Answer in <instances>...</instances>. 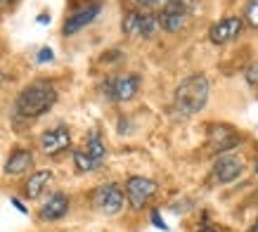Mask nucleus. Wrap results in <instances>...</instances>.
Returning <instances> with one entry per match:
<instances>
[{
    "label": "nucleus",
    "instance_id": "nucleus-1",
    "mask_svg": "<svg viewBox=\"0 0 258 232\" xmlns=\"http://www.w3.org/2000/svg\"><path fill=\"white\" fill-rule=\"evenodd\" d=\"M59 100V90L52 78H36L29 85H24L15 97V116L22 121H36L40 116L50 114Z\"/></svg>",
    "mask_w": 258,
    "mask_h": 232
},
{
    "label": "nucleus",
    "instance_id": "nucleus-2",
    "mask_svg": "<svg viewBox=\"0 0 258 232\" xmlns=\"http://www.w3.org/2000/svg\"><path fill=\"white\" fill-rule=\"evenodd\" d=\"M211 97V81L206 74L195 71L182 78L173 90V114L178 119H192L202 114Z\"/></svg>",
    "mask_w": 258,
    "mask_h": 232
},
{
    "label": "nucleus",
    "instance_id": "nucleus-3",
    "mask_svg": "<svg viewBox=\"0 0 258 232\" xmlns=\"http://www.w3.org/2000/svg\"><path fill=\"white\" fill-rule=\"evenodd\" d=\"M199 10V0H166V5L157 12L159 29L164 33L185 31Z\"/></svg>",
    "mask_w": 258,
    "mask_h": 232
},
{
    "label": "nucleus",
    "instance_id": "nucleus-4",
    "mask_svg": "<svg viewBox=\"0 0 258 232\" xmlns=\"http://www.w3.org/2000/svg\"><path fill=\"white\" fill-rule=\"evenodd\" d=\"M142 88V76L138 71H125V74H111L102 81L100 90L114 104H125V102H133L138 97Z\"/></svg>",
    "mask_w": 258,
    "mask_h": 232
},
{
    "label": "nucleus",
    "instance_id": "nucleus-5",
    "mask_svg": "<svg viewBox=\"0 0 258 232\" xmlns=\"http://www.w3.org/2000/svg\"><path fill=\"white\" fill-rule=\"evenodd\" d=\"M121 187H123L125 204L135 213L149 209L159 194V183L154 178H149V176H128Z\"/></svg>",
    "mask_w": 258,
    "mask_h": 232
},
{
    "label": "nucleus",
    "instance_id": "nucleus-6",
    "mask_svg": "<svg viewBox=\"0 0 258 232\" xmlns=\"http://www.w3.org/2000/svg\"><path fill=\"white\" fill-rule=\"evenodd\" d=\"M90 206L95 213H100L104 218H116L125 206V197H123V187L116 180L109 183H102L90 192Z\"/></svg>",
    "mask_w": 258,
    "mask_h": 232
},
{
    "label": "nucleus",
    "instance_id": "nucleus-7",
    "mask_svg": "<svg viewBox=\"0 0 258 232\" xmlns=\"http://www.w3.org/2000/svg\"><path fill=\"white\" fill-rule=\"evenodd\" d=\"M244 145L242 131H237L232 124L225 121H209L206 124V147L211 149L213 154H230L237 147Z\"/></svg>",
    "mask_w": 258,
    "mask_h": 232
},
{
    "label": "nucleus",
    "instance_id": "nucleus-8",
    "mask_svg": "<svg viewBox=\"0 0 258 232\" xmlns=\"http://www.w3.org/2000/svg\"><path fill=\"white\" fill-rule=\"evenodd\" d=\"M246 173V159L237 152H230V154H218L211 163V170H209V180L211 185L225 187L232 185Z\"/></svg>",
    "mask_w": 258,
    "mask_h": 232
},
{
    "label": "nucleus",
    "instance_id": "nucleus-9",
    "mask_svg": "<svg viewBox=\"0 0 258 232\" xmlns=\"http://www.w3.org/2000/svg\"><path fill=\"white\" fill-rule=\"evenodd\" d=\"M71 147H74V135H71V128L67 124H57L52 128H45L38 135L40 154L50 156V159H57V156L67 154Z\"/></svg>",
    "mask_w": 258,
    "mask_h": 232
},
{
    "label": "nucleus",
    "instance_id": "nucleus-10",
    "mask_svg": "<svg viewBox=\"0 0 258 232\" xmlns=\"http://www.w3.org/2000/svg\"><path fill=\"white\" fill-rule=\"evenodd\" d=\"M71 211V194L64 192V190H55L47 197H43L36 209V218L40 223H59L69 216Z\"/></svg>",
    "mask_w": 258,
    "mask_h": 232
},
{
    "label": "nucleus",
    "instance_id": "nucleus-11",
    "mask_svg": "<svg viewBox=\"0 0 258 232\" xmlns=\"http://www.w3.org/2000/svg\"><path fill=\"white\" fill-rule=\"evenodd\" d=\"M102 15V3L100 0H95V3H86V5H81V8L71 10V15L64 19L62 24V36L64 38H71V36H76L79 31H83L86 26L97 19Z\"/></svg>",
    "mask_w": 258,
    "mask_h": 232
},
{
    "label": "nucleus",
    "instance_id": "nucleus-12",
    "mask_svg": "<svg viewBox=\"0 0 258 232\" xmlns=\"http://www.w3.org/2000/svg\"><path fill=\"white\" fill-rule=\"evenodd\" d=\"M244 22L239 15H232V17H223L220 22L211 24L209 26V40H211L213 45H227V43H232L237 40L239 36L244 33Z\"/></svg>",
    "mask_w": 258,
    "mask_h": 232
},
{
    "label": "nucleus",
    "instance_id": "nucleus-13",
    "mask_svg": "<svg viewBox=\"0 0 258 232\" xmlns=\"http://www.w3.org/2000/svg\"><path fill=\"white\" fill-rule=\"evenodd\" d=\"M55 173L50 168H33L22 183V197L26 201H40L45 197L47 187L52 185Z\"/></svg>",
    "mask_w": 258,
    "mask_h": 232
},
{
    "label": "nucleus",
    "instance_id": "nucleus-14",
    "mask_svg": "<svg viewBox=\"0 0 258 232\" xmlns=\"http://www.w3.org/2000/svg\"><path fill=\"white\" fill-rule=\"evenodd\" d=\"M36 166V154L33 149L29 147H15L5 159V166H3V173L8 178H26L29 173Z\"/></svg>",
    "mask_w": 258,
    "mask_h": 232
},
{
    "label": "nucleus",
    "instance_id": "nucleus-15",
    "mask_svg": "<svg viewBox=\"0 0 258 232\" xmlns=\"http://www.w3.org/2000/svg\"><path fill=\"white\" fill-rule=\"evenodd\" d=\"M83 152L88 154V159L93 161L95 170H100L104 163H107V156H109V149H107V140L102 135L100 128H90L86 133V140H83Z\"/></svg>",
    "mask_w": 258,
    "mask_h": 232
},
{
    "label": "nucleus",
    "instance_id": "nucleus-16",
    "mask_svg": "<svg viewBox=\"0 0 258 232\" xmlns=\"http://www.w3.org/2000/svg\"><path fill=\"white\" fill-rule=\"evenodd\" d=\"M161 31L159 29V19H157V12H145L142 10V15H140V26H138V38H154L157 33Z\"/></svg>",
    "mask_w": 258,
    "mask_h": 232
},
{
    "label": "nucleus",
    "instance_id": "nucleus-17",
    "mask_svg": "<svg viewBox=\"0 0 258 232\" xmlns=\"http://www.w3.org/2000/svg\"><path fill=\"white\" fill-rule=\"evenodd\" d=\"M140 15L142 10H128L121 19V31L123 36H131V38H138V26H140Z\"/></svg>",
    "mask_w": 258,
    "mask_h": 232
},
{
    "label": "nucleus",
    "instance_id": "nucleus-18",
    "mask_svg": "<svg viewBox=\"0 0 258 232\" xmlns=\"http://www.w3.org/2000/svg\"><path fill=\"white\" fill-rule=\"evenodd\" d=\"M242 22L246 29L251 31H258V0H246L244 3V10H242Z\"/></svg>",
    "mask_w": 258,
    "mask_h": 232
},
{
    "label": "nucleus",
    "instance_id": "nucleus-19",
    "mask_svg": "<svg viewBox=\"0 0 258 232\" xmlns=\"http://www.w3.org/2000/svg\"><path fill=\"white\" fill-rule=\"evenodd\" d=\"M71 163H74V170H76V173H81V176H86V173H95L93 161L88 159V154L81 147L71 152Z\"/></svg>",
    "mask_w": 258,
    "mask_h": 232
},
{
    "label": "nucleus",
    "instance_id": "nucleus-20",
    "mask_svg": "<svg viewBox=\"0 0 258 232\" xmlns=\"http://www.w3.org/2000/svg\"><path fill=\"white\" fill-rule=\"evenodd\" d=\"M244 81H246V85L253 88V90L258 88V60L256 62H249L244 67Z\"/></svg>",
    "mask_w": 258,
    "mask_h": 232
},
{
    "label": "nucleus",
    "instance_id": "nucleus-21",
    "mask_svg": "<svg viewBox=\"0 0 258 232\" xmlns=\"http://www.w3.org/2000/svg\"><path fill=\"white\" fill-rule=\"evenodd\" d=\"M149 223L154 225V227H159L161 232H168V230H171V227H168V223L164 220V216H161V211H159L157 206H152V209H149Z\"/></svg>",
    "mask_w": 258,
    "mask_h": 232
},
{
    "label": "nucleus",
    "instance_id": "nucleus-22",
    "mask_svg": "<svg viewBox=\"0 0 258 232\" xmlns=\"http://www.w3.org/2000/svg\"><path fill=\"white\" fill-rule=\"evenodd\" d=\"M135 8L145 10V12H159L166 5V0H133Z\"/></svg>",
    "mask_w": 258,
    "mask_h": 232
},
{
    "label": "nucleus",
    "instance_id": "nucleus-23",
    "mask_svg": "<svg viewBox=\"0 0 258 232\" xmlns=\"http://www.w3.org/2000/svg\"><path fill=\"white\" fill-rule=\"evenodd\" d=\"M55 60V52L50 50V47H40L38 54H36V62L38 64H45V62H52Z\"/></svg>",
    "mask_w": 258,
    "mask_h": 232
},
{
    "label": "nucleus",
    "instance_id": "nucleus-24",
    "mask_svg": "<svg viewBox=\"0 0 258 232\" xmlns=\"http://www.w3.org/2000/svg\"><path fill=\"white\" fill-rule=\"evenodd\" d=\"M10 201H12V206H15L17 211H22L24 216H26V213H29V206H26V204H24V201L19 199V197H12V199H10Z\"/></svg>",
    "mask_w": 258,
    "mask_h": 232
},
{
    "label": "nucleus",
    "instance_id": "nucleus-25",
    "mask_svg": "<svg viewBox=\"0 0 258 232\" xmlns=\"http://www.w3.org/2000/svg\"><path fill=\"white\" fill-rule=\"evenodd\" d=\"M195 232H223L220 227H216V225H199Z\"/></svg>",
    "mask_w": 258,
    "mask_h": 232
},
{
    "label": "nucleus",
    "instance_id": "nucleus-26",
    "mask_svg": "<svg viewBox=\"0 0 258 232\" xmlns=\"http://www.w3.org/2000/svg\"><path fill=\"white\" fill-rule=\"evenodd\" d=\"M17 0H0V10H8V8H12Z\"/></svg>",
    "mask_w": 258,
    "mask_h": 232
},
{
    "label": "nucleus",
    "instance_id": "nucleus-27",
    "mask_svg": "<svg viewBox=\"0 0 258 232\" xmlns=\"http://www.w3.org/2000/svg\"><path fill=\"white\" fill-rule=\"evenodd\" d=\"M38 24H50V15L47 12H43V15H38V19H36Z\"/></svg>",
    "mask_w": 258,
    "mask_h": 232
},
{
    "label": "nucleus",
    "instance_id": "nucleus-28",
    "mask_svg": "<svg viewBox=\"0 0 258 232\" xmlns=\"http://www.w3.org/2000/svg\"><path fill=\"white\" fill-rule=\"evenodd\" d=\"M251 170H253V176H256V180H258V156L253 159V166H251Z\"/></svg>",
    "mask_w": 258,
    "mask_h": 232
},
{
    "label": "nucleus",
    "instance_id": "nucleus-29",
    "mask_svg": "<svg viewBox=\"0 0 258 232\" xmlns=\"http://www.w3.org/2000/svg\"><path fill=\"white\" fill-rule=\"evenodd\" d=\"M8 74H5V71H3V69H0V85H3V83H5V81H8Z\"/></svg>",
    "mask_w": 258,
    "mask_h": 232
},
{
    "label": "nucleus",
    "instance_id": "nucleus-30",
    "mask_svg": "<svg viewBox=\"0 0 258 232\" xmlns=\"http://www.w3.org/2000/svg\"><path fill=\"white\" fill-rule=\"evenodd\" d=\"M246 232H258V223H253V225H251V227H249V230H246Z\"/></svg>",
    "mask_w": 258,
    "mask_h": 232
},
{
    "label": "nucleus",
    "instance_id": "nucleus-31",
    "mask_svg": "<svg viewBox=\"0 0 258 232\" xmlns=\"http://www.w3.org/2000/svg\"><path fill=\"white\" fill-rule=\"evenodd\" d=\"M256 223H258V218H256Z\"/></svg>",
    "mask_w": 258,
    "mask_h": 232
}]
</instances>
